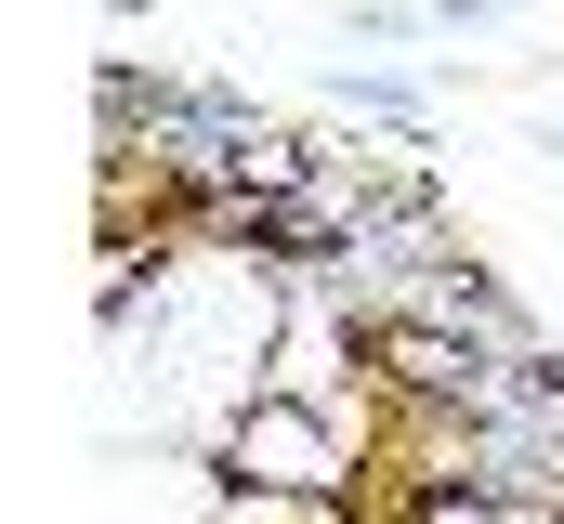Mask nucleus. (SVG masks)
Returning <instances> with one entry per match:
<instances>
[{"mask_svg":"<svg viewBox=\"0 0 564 524\" xmlns=\"http://www.w3.org/2000/svg\"><path fill=\"white\" fill-rule=\"evenodd\" d=\"M224 485H289V499H355V433L341 406H302V393H250L224 406V433L197 446Z\"/></svg>","mask_w":564,"mask_h":524,"instance_id":"1","label":"nucleus"},{"mask_svg":"<svg viewBox=\"0 0 564 524\" xmlns=\"http://www.w3.org/2000/svg\"><path fill=\"white\" fill-rule=\"evenodd\" d=\"M328 106L368 119V131H394V144H433V92H421V79H394V66H341Z\"/></svg>","mask_w":564,"mask_h":524,"instance_id":"2","label":"nucleus"},{"mask_svg":"<svg viewBox=\"0 0 564 524\" xmlns=\"http://www.w3.org/2000/svg\"><path fill=\"white\" fill-rule=\"evenodd\" d=\"M433 0H355V40H421Z\"/></svg>","mask_w":564,"mask_h":524,"instance_id":"3","label":"nucleus"},{"mask_svg":"<svg viewBox=\"0 0 564 524\" xmlns=\"http://www.w3.org/2000/svg\"><path fill=\"white\" fill-rule=\"evenodd\" d=\"M499 13H512V0H433V26H446V40H459V26H499Z\"/></svg>","mask_w":564,"mask_h":524,"instance_id":"4","label":"nucleus"}]
</instances>
